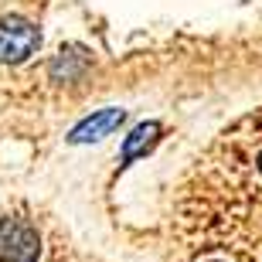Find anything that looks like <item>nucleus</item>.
<instances>
[{
  "label": "nucleus",
  "instance_id": "nucleus-1",
  "mask_svg": "<svg viewBox=\"0 0 262 262\" xmlns=\"http://www.w3.org/2000/svg\"><path fill=\"white\" fill-rule=\"evenodd\" d=\"M58 242L31 208L0 204V262H55Z\"/></svg>",
  "mask_w": 262,
  "mask_h": 262
},
{
  "label": "nucleus",
  "instance_id": "nucleus-2",
  "mask_svg": "<svg viewBox=\"0 0 262 262\" xmlns=\"http://www.w3.org/2000/svg\"><path fill=\"white\" fill-rule=\"evenodd\" d=\"M41 45V34L34 24H28L24 17H4L0 20V61L17 65V61L31 58Z\"/></svg>",
  "mask_w": 262,
  "mask_h": 262
},
{
  "label": "nucleus",
  "instance_id": "nucleus-3",
  "mask_svg": "<svg viewBox=\"0 0 262 262\" xmlns=\"http://www.w3.org/2000/svg\"><path fill=\"white\" fill-rule=\"evenodd\" d=\"M123 119H126V109H99L96 116H89L85 123H78L68 140H72V143H92V140H102V136L113 133Z\"/></svg>",
  "mask_w": 262,
  "mask_h": 262
},
{
  "label": "nucleus",
  "instance_id": "nucleus-4",
  "mask_svg": "<svg viewBox=\"0 0 262 262\" xmlns=\"http://www.w3.org/2000/svg\"><path fill=\"white\" fill-rule=\"evenodd\" d=\"M154 136H157V123H143V126H136L133 133H129V140L123 143V157H136L140 150H146V146L154 143Z\"/></svg>",
  "mask_w": 262,
  "mask_h": 262
}]
</instances>
